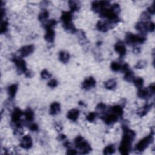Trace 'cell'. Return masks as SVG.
Returning a JSON list of instances; mask_svg holds the SVG:
<instances>
[{"mask_svg":"<svg viewBox=\"0 0 155 155\" xmlns=\"http://www.w3.org/2000/svg\"><path fill=\"white\" fill-rule=\"evenodd\" d=\"M115 152V147L113 145H109L108 146L105 147L103 150L104 154H112Z\"/></svg>","mask_w":155,"mask_h":155,"instance_id":"cell-29","label":"cell"},{"mask_svg":"<svg viewBox=\"0 0 155 155\" xmlns=\"http://www.w3.org/2000/svg\"><path fill=\"white\" fill-rule=\"evenodd\" d=\"M32 145H33V141L29 135H26L22 137L20 142V147L21 148L29 150L32 148Z\"/></svg>","mask_w":155,"mask_h":155,"instance_id":"cell-12","label":"cell"},{"mask_svg":"<svg viewBox=\"0 0 155 155\" xmlns=\"http://www.w3.org/2000/svg\"><path fill=\"white\" fill-rule=\"evenodd\" d=\"M137 95L140 98L143 100L148 99L153 95V94L149 91V89H143V88L139 89Z\"/></svg>","mask_w":155,"mask_h":155,"instance_id":"cell-17","label":"cell"},{"mask_svg":"<svg viewBox=\"0 0 155 155\" xmlns=\"http://www.w3.org/2000/svg\"><path fill=\"white\" fill-rule=\"evenodd\" d=\"M57 24V21L55 19H52L47 21L44 24V27L45 29H53Z\"/></svg>","mask_w":155,"mask_h":155,"instance_id":"cell-32","label":"cell"},{"mask_svg":"<svg viewBox=\"0 0 155 155\" xmlns=\"http://www.w3.org/2000/svg\"><path fill=\"white\" fill-rule=\"evenodd\" d=\"M151 18L150 15L147 12H144L141 15V19L143 22H147Z\"/></svg>","mask_w":155,"mask_h":155,"instance_id":"cell-37","label":"cell"},{"mask_svg":"<svg viewBox=\"0 0 155 155\" xmlns=\"http://www.w3.org/2000/svg\"><path fill=\"white\" fill-rule=\"evenodd\" d=\"M102 119L105 121L106 124L113 125L118 121L119 117L116 115V114L110 112V113L107 114V115H104L102 116Z\"/></svg>","mask_w":155,"mask_h":155,"instance_id":"cell-11","label":"cell"},{"mask_svg":"<svg viewBox=\"0 0 155 155\" xmlns=\"http://www.w3.org/2000/svg\"><path fill=\"white\" fill-rule=\"evenodd\" d=\"M133 82L135 86L138 89H141L142 88L143 85H144V79L142 78H140V77L135 78Z\"/></svg>","mask_w":155,"mask_h":155,"instance_id":"cell-30","label":"cell"},{"mask_svg":"<svg viewBox=\"0 0 155 155\" xmlns=\"http://www.w3.org/2000/svg\"><path fill=\"white\" fill-rule=\"evenodd\" d=\"M47 86L48 87H50V88H55L58 86V81H57V80L55 79H52L50 81H48Z\"/></svg>","mask_w":155,"mask_h":155,"instance_id":"cell-41","label":"cell"},{"mask_svg":"<svg viewBox=\"0 0 155 155\" xmlns=\"http://www.w3.org/2000/svg\"><path fill=\"white\" fill-rule=\"evenodd\" d=\"M72 18H73L72 12H67V11H64L62 12L61 20L62 22V26L64 29L71 25L72 24H73L72 22Z\"/></svg>","mask_w":155,"mask_h":155,"instance_id":"cell-7","label":"cell"},{"mask_svg":"<svg viewBox=\"0 0 155 155\" xmlns=\"http://www.w3.org/2000/svg\"><path fill=\"white\" fill-rule=\"evenodd\" d=\"M78 153V152L76 151V150H74V149H68L67 151V154H76Z\"/></svg>","mask_w":155,"mask_h":155,"instance_id":"cell-49","label":"cell"},{"mask_svg":"<svg viewBox=\"0 0 155 155\" xmlns=\"http://www.w3.org/2000/svg\"><path fill=\"white\" fill-rule=\"evenodd\" d=\"M149 91L153 95L154 93V92H155V86H154V84L153 83L151 84H150V86L149 87Z\"/></svg>","mask_w":155,"mask_h":155,"instance_id":"cell-46","label":"cell"},{"mask_svg":"<svg viewBox=\"0 0 155 155\" xmlns=\"http://www.w3.org/2000/svg\"><path fill=\"white\" fill-rule=\"evenodd\" d=\"M49 17V13L47 10H43L38 15V20L41 22H45Z\"/></svg>","mask_w":155,"mask_h":155,"instance_id":"cell-27","label":"cell"},{"mask_svg":"<svg viewBox=\"0 0 155 155\" xmlns=\"http://www.w3.org/2000/svg\"><path fill=\"white\" fill-rule=\"evenodd\" d=\"M8 26H9V22L6 20H2L1 24V29H0V33L1 34H5L8 30Z\"/></svg>","mask_w":155,"mask_h":155,"instance_id":"cell-33","label":"cell"},{"mask_svg":"<svg viewBox=\"0 0 155 155\" xmlns=\"http://www.w3.org/2000/svg\"><path fill=\"white\" fill-rule=\"evenodd\" d=\"M110 5L109 1H95L92 3V9L96 13H100L103 9L108 8Z\"/></svg>","mask_w":155,"mask_h":155,"instance_id":"cell-6","label":"cell"},{"mask_svg":"<svg viewBox=\"0 0 155 155\" xmlns=\"http://www.w3.org/2000/svg\"><path fill=\"white\" fill-rule=\"evenodd\" d=\"M55 128L57 130H58V131H60V130H61L62 129V126L59 123H56L55 124Z\"/></svg>","mask_w":155,"mask_h":155,"instance_id":"cell-50","label":"cell"},{"mask_svg":"<svg viewBox=\"0 0 155 155\" xmlns=\"http://www.w3.org/2000/svg\"><path fill=\"white\" fill-rule=\"evenodd\" d=\"M35 49V47L33 45H27L22 47L18 50L20 56L21 58L26 57L31 55L34 52Z\"/></svg>","mask_w":155,"mask_h":155,"instance_id":"cell-9","label":"cell"},{"mask_svg":"<svg viewBox=\"0 0 155 155\" xmlns=\"http://www.w3.org/2000/svg\"><path fill=\"white\" fill-rule=\"evenodd\" d=\"M69 7L71 10V12H74L79 11L80 8V3L77 1H69Z\"/></svg>","mask_w":155,"mask_h":155,"instance_id":"cell-26","label":"cell"},{"mask_svg":"<svg viewBox=\"0 0 155 155\" xmlns=\"http://www.w3.org/2000/svg\"><path fill=\"white\" fill-rule=\"evenodd\" d=\"M114 27V25L108 21H99L96 24L97 29L102 32H106Z\"/></svg>","mask_w":155,"mask_h":155,"instance_id":"cell-8","label":"cell"},{"mask_svg":"<svg viewBox=\"0 0 155 155\" xmlns=\"http://www.w3.org/2000/svg\"><path fill=\"white\" fill-rule=\"evenodd\" d=\"M23 133V130L22 126H15L14 130V134L16 135H21Z\"/></svg>","mask_w":155,"mask_h":155,"instance_id":"cell-40","label":"cell"},{"mask_svg":"<svg viewBox=\"0 0 155 155\" xmlns=\"http://www.w3.org/2000/svg\"><path fill=\"white\" fill-rule=\"evenodd\" d=\"M22 111L19 108H15L11 115V120L13 123L15 124L18 123L20 122V119L23 115Z\"/></svg>","mask_w":155,"mask_h":155,"instance_id":"cell-13","label":"cell"},{"mask_svg":"<svg viewBox=\"0 0 155 155\" xmlns=\"http://www.w3.org/2000/svg\"><path fill=\"white\" fill-rule=\"evenodd\" d=\"M96 117V113L95 112H90L88 115H87L86 119L90 122H92L95 120Z\"/></svg>","mask_w":155,"mask_h":155,"instance_id":"cell-38","label":"cell"},{"mask_svg":"<svg viewBox=\"0 0 155 155\" xmlns=\"http://www.w3.org/2000/svg\"><path fill=\"white\" fill-rule=\"evenodd\" d=\"M106 109H107V106H106L104 104L100 103L99 104H97V105L96 106V110L97 112L100 113H101L102 116H104L105 115V112L106 110Z\"/></svg>","mask_w":155,"mask_h":155,"instance_id":"cell-31","label":"cell"},{"mask_svg":"<svg viewBox=\"0 0 155 155\" xmlns=\"http://www.w3.org/2000/svg\"><path fill=\"white\" fill-rule=\"evenodd\" d=\"M135 28L137 30L140 32L142 34H145L147 33L148 29H147V22H138L136 23Z\"/></svg>","mask_w":155,"mask_h":155,"instance_id":"cell-18","label":"cell"},{"mask_svg":"<svg viewBox=\"0 0 155 155\" xmlns=\"http://www.w3.org/2000/svg\"><path fill=\"white\" fill-rule=\"evenodd\" d=\"M29 129L32 132H36L38 130L39 127L36 124L33 123V124H32L29 126Z\"/></svg>","mask_w":155,"mask_h":155,"instance_id":"cell-43","label":"cell"},{"mask_svg":"<svg viewBox=\"0 0 155 155\" xmlns=\"http://www.w3.org/2000/svg\"><path fill=\"white\" fill-rule=\"evenodd\" d=\"M155 26L154 23L153 22H147V29L148 32H153L154 30Z\"/></svg>","mask_w":155,"mask_h":155,"instance_id":"cell-42","label":"cell"},{"mask_svg":"<svg viewBox=\"0 0 155 155\" xmlns=\"http://www.w3.org/2000/svg\"><path fill=\"white\" fill-rule=\"evenodd\" d=\"M96 82L95 78L92 76H90L84 79L82 83V88L86 90H90L94 88L96 86Z\"/></svg>","mask_w":155,"mask_h":155,"instance_id":"cell-10","label":"cell"},{"mask_svg":"<svg viewBox=\"0 0 155 155\" xmlns=\"http://www.w3.org/2000/svg\"><path fill=\"white\" fill-rule=\"evenodd\" d=\"M147 65V62L144 60H140L138 61L135 65V68L137 69H144Z\"/></svg>","mask_w":155,"mask_h":155,"instance_id":"cell-39","label":"cell"},{"mask_svg":"<svg viewBox=\"0 0 155 155\" xmlns=\"http://www.w3.org/2000/svg\"><path fill=\"white\" fill-rule=\"evenodd\" d=\"M70 57V54L66 51H61L59 53V60L64 64H66L69 62Z\"/></svg>","mask_w":155,"mask_h":155,"instance_id":"cell-23","label":"cell"},{"mask_svg":"<svg viewBox=\"0 0 155 155\" xmlns=\"http://www.w3.org/2000/svg\"><path fill=\"white\" fill-rule=\"evenodd\" d=\"M79 115V111L78 109H73L69 110L67 112V118L69 120H70L73 122H75L78 119Z\"/></svg>","mask_w":155,"mask_h":155,"instance_id":"cell-16","label":"cell"},{"mask_svg":"<svg viewBox=\"0 0 155 155\" xmlns=\"http://www.w3.org/2000/svg\"><path fill=\"white\" fill-rule=\"evenodd\" d=\"M115 51L119 55L121 58L124 56L126 54V48L123 42L118 41L115 46Z\"/></svg>","mask_w":155,"mask_h":155,"instance_id":"cell-14","label":"cell"},{"mask_svg":"<svg viewBox=\"0 0 155 155\" xmlns=\"http://www.w3.org/2000/svg\"><path fill=\"white\" fill-rule=\"evenodd\" d=\"M125 40L126 43L130 46H135L136 44H140L144 43L146 38L141 35H135L132 33H127L125 37Z\"/></svg>","mask_w":155,"mask_h":155,"instance_id":"cell-3","label":"cell"},{"mask_svg":"<svg viewBox=\"0 0 155 155\" xmlns=\"http://www.w3.org/2000/svg\"><path fill=\"white\" fill-rule=\"evenodd\" d=\"M57 139H58V140L59 141H64L66 139V136L64 135V134H60L58 137H57Z\"/></svg>","mask_w":155,"mask_h":155,"instance_id":"cell-47","label":"cell"},{"mask_svg":"<svg viewBox=\"0 0 155 155\" xmlns=\"http://www.w3.org/2000/svg\"><path fill=\"white\" fill-rule=\"evenodd\" d=\"M133 52H134L135 54H138V53H140L141 52L140 48H134Z\"/></svg>","mask_w":155,"mask_h":155,"instance_id":"cell-51","label":"cell"},{"mask_svg":"<svg viewBox=\"0 0 155 155\" xmlns=\"http://www.w3.org/2000/svg\"><path fill=\"white\" fill-rule=\"evenodd\" d=\"M124 134L119 147V152L124 155L128 154L132 149V144L136 137V133L129 129L127 126H123Z\"/></svg>","mask_w":155,"mask_h":155,"instance_id":"cell-1","label":"cell"},{"mask_svg":"<svg viewBox=\"0 0 155 155\" xmlns=\"http://www.w3.org/2000/svg\"><path fill=\"white\" fill-rule=\"evenodd\" d=\"M41 76L44 79H47L52 77V74L50 73H49V72H48L47 70L44 69L41 73Z\"/></svg>","mask_w":155,"mask_h":155,"instance_id":"cell-36","label":"cell"},{"mask_svg":"<svg viewBox=\"0 0 155 155\" xmlns=\"http://www.w3.org/2000/svg\"><path fill=\"white\" fill-rule=\"evenodd\" d=\"M110 111L113 112V113L116 114V115L119 118L121 117L122 116V115H123V113H124L123 109H122V107H121V105H119L112 106V107L110 108Z\"/></svg>","mask_w":155,"mask_h":155,"instance_id":"cell-24","label":"cell"},{"mask_svg":"<svg viewBox=\"0 0 155 155\" xmlns=\"http://www.w3.org/2000/svg\"><path fill=\"white\" fill-rule=\"evenodd\" d=\"M24 115L28 122H32L34 119V113L30 108H27L24 111Z\"/></svg>","mask_w":155,"mask_h":155,"instance_id":"cell-25","label":"cell"},{"mask_svg":"<svg viewBox=\"0 0 155 155\" xmlns=\"http://www.w3.org/2000/svg\"><path fill=\"white\" fill-rule=\"evenodd\" d=\"M78 38H79V41L81 43H84L85 42L87 41V38L85 34L84 33V32L82 30H80L78 32Z\"/></svg>","mask_w":155,"mask_h":155,"instance_id":"cell-35","label":"cell"},{"mask_svg":"<svg viewBox=\"0 0 155 155\" xmlns=\"http://www.w3.org/2000/svg\"><path fill=\"white\" fill-rule=\"evenodd\" d=\"M117 86V83L115 79H110L104 83V87L106 89L113 90L115 89Z\"/></svg>","mask_w":155,"mask_h":155,"instance_id":"cell-21","label":"cell"},{"mask_svg":"<svg viewBox=\"0 0 155 155\" xmlns=\"http://www.w3.org/2000/svg\"><path fill=\"white\" fill-rule=\"evenodd\" d=\"M18 90V85L17 84H12L10 86L8 87L7 88V93L9 95V96L11 99H13L15 97L16 93Z\"/></svg>","mask_w":155,"mask_h":155,"instance_id":"cell-22","label":"cell"},{"mask_svg":"<svg viewBox=\"0 0 155 155\" xmlns=\"http://www.w3.org/2000/svg\"><path fill=\"white\" fill-rule=\"evenodd\" d=\"M124 73H125L124 79L126 81H127V82H133V80L135 78L133 72H132V70H128V71H127Z\"/></svg>","mask_w":155,"mask_h":155,"instance_id":"cell-28","label":"cell"},{"mask_svg":"<svg viewBox=\"0 0 155 155\" xmlns=\"http://www.w3.org/2000/svg\"><path fill=\"white\" fill-rule=\"evenodd\" d=\"M153 104H145L144 107L140 110H137V114L140 117H142L147 115V113L149 112L150 110H151Z\"/></svg>","mask_w":155,"mask_h":155,"instance_id":"cell-20","label":"cell"},{"mask_svg":"<svg viewBox=\"0 0 155 155\" xmlns=\"http://www.w3.org/2000/svg\"><path fill=\"white\" fill-rule=\"evenodd\" d=\"M24 75H25L26 77L27 78H32V76H33V73H32L30 70H27L25 73H24Z\"/></svg>","mask_w":155,"mask_h":155,"instance_id":"cell-48","label":"cell"},{"mask_svg":"<svg viewBox=\"0 0 155 155\" xmlns=\"http://www.w3.org/2000/svg\"><path fill=\"white\" fill-rule=\"evenodd\" d=\"M154 12H155V10H154V3H153L151 4V6H149L147 8V12L150 15H154Z\"/></svg>","mask_w":155,"mask_h":155,"instance_id":"cell-44","label":"cell"},{"mask_svg":"<svg viewBox=\"0 0 155 155\" xmlns=\"http://www.w3.org/2000/svg\"><path fill=\"white\" fill-rule=\"evenodd\" d=\"M129 70V67H128V65L127 64H123L122 66H121V72H124L126 73L127 71H128Z\"/></svg>","mask_w":155,"mask_h":155,"instance_id":"cell-45","label":"cell"},{"mask_svg":"<svg viewBox=\"0 0 155 155\" xmlns=\"http://www.w3.org/2000/svg\"><path fill=\"white\" fill-rule=\"evenodd\" d=\"M12 61L15 64L18 74L25 73V72L27 70V67H26V62L21 58V57L15 56L12 57Z\"/></svg>","mask_w":155,"mask_h":155,"instance_id":"cell-5","label":"cell"},{"mask_svg":"<svg viewBox=\"0 0 155 155\" xmlns=\"http://www.w3.org/2000/svg\"><path fill=\"white\" fill-rule=\"evenodd\" d=\"M153 135L154 133L153 132H151V133L149 135L145 137L142 140L139 141V142L136 144L135 147L136 151L138 152H142L144 151L148 147V146L153 142L154 140Z\"/></svg>","mask_w":155,"mask_h":155,"instance_id":"cell-4","label":"cell"},{"mask_svg":"<svg viewBox=\"0 0 155 155\" xmlns=\"http://www.w3.org/2000/svg\"><path fill=\"white\" fill-rule=\"evenodd\" d=\"M61 110V105L60 104L54 102L50 105V114L51 115H56L58 114Z\"/></svg>","mask_w":155,"mask_h":155,"instance_id":"cell-19","label":"cell"},{"mask_svg":"<svg viewBox=\"0 0 155 155\" xmlns=\"http://www.w3.org/2000/svg\"><path fill=\"white\" fill-rule=\"evenodd\" d=\"M110 68H111V70L113 72H119L121 70V65L119 64L117 62L113 61L110 64Z\"/></svg>","mask_w":155,"mask_h":155,"instance_id":"cell-34","label":"cell"},{"mask_svg":"<svg viewBox=\"0 0 155 155\" xmlns=\"http://www.w3.org/2000/svg\"><path fill=\"white\" fill-rule=\"evenodd\" d=\"M46 32L44 35V39L47 43H52L54 41L55 33L53 29H46Z\"/></svg>","mask_w":155,"mask_h":155,"instance_id":"cell-15","label":"cell"},{"mask_svg":"<svg viewBox=\"0 0 155 155\" xmlns=\"http://www.w3.org/2000/svg\"><path fill=\"white\" fill-rule=\"evenodd\" d=\"M75 144L81 154H88L92 150L91 146L81 136H78L76 137L75 140Z\"/></svg>","mask_w":155,"mask_h":155,"instance_id":"cell-2","label":"cell"}]
</instances>
